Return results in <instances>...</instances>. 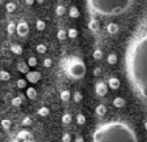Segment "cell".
I'll return each instance as SVG.
<instances>
[{"label": "cell", "mask_w": 147, "mask_h": 142, "mask_svg": "<svg viewBox=\"0 0 147 142\" xmlns=\"http://www.w3.org/2000/svg\"><path fill=\"white\" fill-rule=\"evenodd\" d=\"M126 77L133 90L147 100V31L136 35L125 51Z\"/></svg>", "instance_id": "1"}, {"label": "cell", "mask_w": 147, "mask_h": 142, "mask_svg": "<svg viewBox=\"0 0 147 142\" xmlns=\"http://www.w3.org/2000/svg\"><path fill=\"white\" fill-rule=\"evenodd\" d=\"M92 142H138L133 126L121 120H112L96 126Z\"/></svg>", "instance_id": "2"}, {"label": "cell", "mask_w": 147, "mask_h": 142, "mask_svg": "<svg viewBox=\"0 0 147 142\" xmlns=\"http://www.w3.org/2000/svg\"><path fill=\"white\" fill-rule=\"evenodd\" d=\"M134 0H86V5L92 16H120L131 8Z\"/></svg>", "instance_id": "3"}, {"label": "cell", "mask_w": 147, "mask_h": 142, "mask_svg": "<svg viewBox=\"0 0 147 142\" xmlns=\"http://www.w3.org/2000/svg\"><path fill=\"white\" fill-rule=\"evenodd\" d=\"M63 70L70 80H81L86 74V65L78 56H69L63 62Z\"/></svg>", "instance_id": "4"}, {"label": "cell", "mask_w": 147, "mask_h": 142, "mask_svg": "<svg viewBox=\"0 0 147 142\" xmlns=\"http://www.w3.org/2000/svg\"><path fill=\"white\" fill-rule=\"evenodd\" d=\"M16 33L20 37H26L29 34V25L26 21H20L18 24H16Z\"/></svg>", "instance_id": "5"}, {"label": "cell", "mask_w": 147, "mask_h": 142, "mask_svg": "<svg viewBox=\"0 0 147 142\" xmlns=\"http://www.w3.org/2000/svg\"><path fill=\"white\" fill-rule=\"evenodd\" d=\"M107 91H108V86L106 85V82H98L96 85H95V94L99 95V97H104V95L107 94Z\"/></svg>", "instance_id": "6"}, {"label": "cell", "mask_w": 147, "mask_h": 142, "mask_svg": "<svg viewBox=\"0 0 147 142\" xmlns=\"http://www.w3.org/2000/svg\"><path fill=\"white\" fill-rule=\"evenodd\" d=\"M40 73L39 72H29V73H26V80L28 81H30L31 84H36L39 80H40Z\"/></svg>", "instance_id": "7"}, {"label": "cell", "mask_w": 147, "mask_h": 142, "mask_svg": "<svg viewBox=\"0 0 147 142\" xmlns=\"http://www.w3.org/2000/svg\"><path fill=\"white\" fill-rule=\"evenodd\" d=\"M31 133L28 131H20L17 133V141H25V139H31Z\"/></svg>", "instance_id": "8"}, {"label": "cell", "mask_w": 147, "mask_h": 142, "mask_svg": "<svg viewBox=\"0 0 147 142\" xmlns=\"http://www.w3.org/2000/svg\"><path fill=\"white\" fill-rule=\"evenodd\" d=\"M107 86H109L112 90H117L120 87V80L117 77H111L108 80V85Z\"/></svg>", "instance_id": "9"}, {"label": "cell", "mask_w": 147, "mask_h": 142, "mask_svg": "<svg viewBox=\"0 0 147 142\" xmlns=\"http://www.w3.org/2000/svg\"><path fill=\"white\" fill-rule=\"evenodd\" d=\"M112 103H113V106L116 107V108H122V107H125V104H126V100L121 97H116Z\"/></svg>", "instance_id": "10"}, {"label": "cell", "mask_w": 147, "mask_h": 142, "mask_svg": "<svg viewBox=\"0 0 147 142\" xmlns=\"http://www.w3.org/2000/svg\"><path fill=\"white\" fill-rule=\"evenodd\" d=\"M107 31H108L109 34H117L119 33V25H117L116 22H109L108 25H107Z\"/></svg>", "instance_id": "11"}, {"label": "cell", "mask_w": 147, "mask_h": 142, "mask_svg": "<svg viewBox=\"0 0 147 142\" xmlns=\"http://www.w3.org/2000/svg\"><path fill=\"white\" fill-rule=\"evenodd\" d=\"M17 69H18V72L24 73V74H26V73L30 72V70H29V65L26 64L25 62H20L18 64H17Z\"/></svg>", "instance_id": "12"}, {"label": "cell", "mask_w": 147, "mask_h": 142, "mask_svg": "<svg viewBox=\"0 0 147 142\" xmlns=\"http://www.w3.org/2000/svg\"><path fill=\"white\" fill-rule=\"evenodd\" d=\"M107 112V107L104 106V104H99V106L95 108V114L98 115V116H104Z\"/></svg>", "instance_id": "13"}, {"label": "cell", "mask_w": 147, "mask_h": 142, "mask_svg": "<svg viewBox=\"0 0 147 142\" xmlns=\"http://www.w3.org/2000/svg\"><path fill=\"white\" fill-rule=\"evenodd\" d=\"M11 51L14 55H20V53H22V47H21V45H18V43H13V45L11 46Z\"/></svg>", "instance_id": "14"}, {"label": "cell", "mask_w": 147, "mask_h": 142, "mask_svg": "<svg viewBox=\"0 0 147 142\" xmlns=\"http://www.w3.org/2000/svg\"><path fill=\"white\" fill-rule=\"evenodd\" d=\"M89 29L91 31H96L98 29H99V22H98V20L92 18L90 20V22H89Z\"/></svg>", "instance_id": "15"}, {"label": "cell", "mask_w": 147, "mask_h": 142, "mask_svg": "<svg viewBox=\"0 0 147 142\" xmlns=\"http://www.w3.org/2000/svg\"><path fill=\"white\" fill-rule=\"evenodd\" d=\"M26 97H28L29 99H35L36 98V90L34 89V87H28V90H26Z\"/></svg>", "instance_id": "16"}, {"label": "cell", "mask_w": 147, "mask_h": 142, "mask_svg": "<svg viewBox=\"0 0 147 142\" xmlns=\"http://www.w3.org/2000/svg\"><path fill=\"white\" fill-rule=\"evenodd\" d=\"M69 16L72 17V18H78V17H80V11H78L77 7H70Z\"/></svg>", "instance_id": "17"}, {"label": "cell", "mask_w": 147, "mask_h": 142, "mask_svg": "<svg viewBox=\"0 0 147 142\" xmlns=\"http://www.w3.org/2000/svg\"><path fill=\"white\" fill-rule=\"evenodd\" d=\"M38 115L42 117H46L50 115V108L48 107H40V108L38 110Z\"/></svg>", "instance_id": "18"}, {"label": "cell", "mask_w": 147, "mask_h": 142, "mask_svg": "<svg viewBox=\"0 0 147 142\" xmlns=\"http://www.w3.org/2000/svg\"><path fill=\"white\" fill-rule=\"evenodd\" d=\"M107 62H108V64H111V65H113V64H116L117 63V55L116 53H109L108 55V57H107Z\"/></svg>", "instance_id": "19"}, {"label": "cell", "mask_w": 147, "mask_h": 142, "mask_svg": "<svg viewBox=\"0 0 147 142\" xmlns=\"http://www.w3.org/2000/svg\"><path fill=\"white\" fill-rule=\"evenodd\" d=\"M61 121H63V124H65V125L70 124V123H72V115H69V114H64L63 116H61Z\"/></svg>", "instance_id": "20"}, {"label": "cell", "mask_w": 147, "mask_h": 142, "mask_svg": "<svg viewBox=\"0 0 147 142\" xmlns=\"http://www.w3.org/2000/svg\"><path fill=\"white\" fill-rule=\"evenodd\" d=\"M0 80L1 81H9L11 80V74L7 70H0Z\"/></svg>", "instance_id": "21"}, {"label": "cell", "mask_w": 147, "mask_h": 142, "mask_svg": "<svg viewBox=\"0 0 147 142\" xmlns=\"http://www.w3.org/2000/svg\"><path fill=\"white\" fill-rule=\"evenodd\" d=\"M60 98H61V100L67 102V100L70 99V93L68 91V90H63V91L60 93Z\"/></svg>", "instance_id": "22"}, {"label": "cell", "mask_w": 147, "mask_h": 142, "mask_svg": "<svg viewBox=\"0 0 147 142\" xmlns=\"http://www.w3.org/2000/svg\"><path fill=\"white\" fill-rule=\"evenodd\" d=\"M35 26H36V29H38L39 31H43L46 29V22L43 21V20H38L35 22Z\"/></svg>", "instance_id": "23"}, {"label": "cell", "mask_w": 147, "mask_h": 142, "mask_svg": "<svg viewBox=\"0 0 147 142\" xmlns=\"http://www.w3.org/2000/svg\"><path fill=\"white\" fill-rule=\"evenodd\" d=\"M67 35L69 37V38H72V39H74V38H77V35H78V31L76 30L74 28H70L69 30L67 31Z\"/></svg>", "instance_id": "24"}, {"label": "cell", "mask_w": 147, "mask_h": 142, "mask_svg": "<svg viewBox=\"0 0 147 142\" xmlns=\"http://www.w3.org/2000/svg\"><path fill=\"white\" fill-rule=\"evenodd\" d=\"M21 104H22V98H21V97H14L13 99H12V106L20 107Z\"/></svg>", "instance_id": "25"}, {"label": "cell", "mask_w": 147, "mask_h": 142, "mask_svg": "<svg viewBox=\"0 0 147 142\" xmlns=\"http://www.w3.org/2000/svg\"><path fill=\"white\" fill-rule=\"evenodd\" d=\"M11 126H12V121L9 119H3V120H1V128L9 129Z\"/></svg>", "instance_id": "26"}, {"label": "cell", "mask_w": 147, "mask_h": 142, "mask_svg": "<svg viewBox=\"0 0 147 142\" xmlns=\"http://www.w3.org/2000/svg\"><path fill=\"white\" fill-rule=\"evenodd\" d=\"M26 64L29 65V68L30 67H36V64H38V60H36V57H34V56H31V57H29V60H28V63Z\"/></svg>", "instance_id": "27"}, {"label": "cell", "mask_w": 147, "mask_h": 142, "mask_svg": "<svg viewBox=\"0 0 147 142\" xmlns=\"http://www.w3.org/2000/svg\"><path fill=\"white\" fill-rule=\"evenodd\" d=\"M67 37H68V35H67V31H65V30L60 29V30L57 31V39H59V41H64Z\"/></svg>", "instance_id": "28"}, {"label": "cell", "mask_w": 147, "mask_h": 142, "mask_svg": "<svg viewBox=\"0 0 147 142\" xmlns=\"http://www.w3.org/2000/svg\"><path fill=\"white\" fill-rule=\"evenodd\" d=\"M5 9H7V12H8V13H12V12H14V9H16V4L12 3V1H9V3H7Z\"/></svg>", "instance_id": "29"}, {"label": "cell", "mask_w": 147, "mask_h": 142, "mask_svg": "<svg viewBox=\"0 0 147 142\" xmlns=\"http://www.w3.org/2000/svg\"><path fill=\"white\" fill-rule=\"evenodd\" d=\"M7 31H8V34H13L14 31H16V24L9 22L8 26H7Z\"/></svg>", "instance_id": "30"}, {"label": "cell", "mask_w": 147, "mask_h": 142, "mask_svg": "<svg viewBox=\"0 0 147 142\" xmlns=\"http://www.w3.org/2000/svg\"><path fill=\"white\" fill-rule=\"evenodd\" d=\"M94 59L95 60H100V59L103 57V52H102V50H99V48H96V50L94 51Z\"/></svg>", "instance_id": "31"}, {"label": "cell", "mask_w": 147, "mask_h": 142, "mask_svg": "<svg viewBox=\"0 0 147 142\" xmlns=\"http://www.w3.org/2000/svg\"><path fill=\"white\" fill-rule=\"evenodd\" d=\"M36 51H38L39 53H46V52H47V47H46V45L40 43V45L36 46Z\"/></svg>", "instance_id": "32"}, {"label": "cell", "mask_w": 147, "mask_h": 142, "mask_svg": "<svg viewBox=\"0 0 147 142\" xmlns=\"http://www.w3.org/2000/svg\"><path fill=\"white\" fill-rule=\"evenodd\" d=\"M77 123L80 124V125H83V124L86 123V117L83 116L82 114H78L77 115Z\"/></svg>", "instance_id": "33"}, {"label": "cell", "mask_w": 147, "mask_h": 142, "mask_svg": "<svg viewBox=\"0 0 147 142\" xmlns=\"http://www.w3.org/2000/svg\"><path fill=\"white\" fill-rule=\"evenodd\" d=\"M65 13V7L64 5H57L56 7V14L57 16H63Z\"/></svg>", "instance_id": "34"}, {"label": "cell", "mask_w": 147, "mask_h": 142, "mask_svg": "<svg viewBox=\"0 0 147 142\" xmlns=\"http://www.w3.org/2000/svg\"><path fill=\"white\" fill-rule=\"evenodd\" d=\"M17 87H20V89H24V87H26V80H24V78H20V80H17Z\"/></svg>", "instance_id": "35"}, {"label": "cell", "mask_w": 147, "mask_h": 142, "mask_svg": "<svg viewBox=\"0 0 147 142\" xmlns=\"http://www.w3.org/2000/svg\"><path fill=\"white\" fill-rule=\"evenodd\" d=\"M73 98H74V102H81L82 100V94H81L80 91H74V94H73Z\"/></svg>", "instance_id": "36"}, {"label": "cell", "mask_w": 147, "mask_h": 142, "mask_svg": "<svg viewBox=\"0 0 147 142\" xmlns=\"http://www.w3.org/2000/svg\"><path fill=\"white\" fill-rule=\"evenodd\" d=\"M51 65H52V60H51L50 57H47V59H45V60H43V67L50 68Z\"/></svg>", "instance_id": "37"}, {"label": "cell", "mask_w": 147, "mask_h": 142, "mask_svg": "<svg viewBox=\"0 0 147 142\" xmlns=\"http://www.w3.org/2000/svg\"><path fill=\"white\" fill-rule=\"evenodd\" d=\"M61 139H63V142H70V141H72V137H70L69 133H64Z\"/></svg>", "instance_id": "38"}, {"label": "cell", "mask_w": 147, "mask_h": 142, "mask_svg": "<svg viewBox=\"0 0 147 142\" xmlns=\"http://www.w3.org/2000/svg\"><path fill=\"white\" fill-rule=\"evenodd\" d=\"M31 124V119L30 117H25V119L22 120V125L24 126H28V125H30Z\"/></svg>", "instance_id": "39"}, {"label": "cell", "mask_w": 147, "mask_h": 142, "mask_svg": "<svg viewBox=\"0 0 147 142\" xmlns=\"http://www.w3.org/2000/svg\"><path fill=\"white\" fill-rule=\"evenodd\" d=\"M92 73H94V76H100V73H102V69H100V68H95Z\"/></svg>", "instance_id": "40"}, {"label": "cell", "mask_w": 147, "mask_h": 142, "mask_svg": "<svg viewBox=\"0 0 147 142\" xmlns=\"http://www.w3.org/2000/svg\"><path fill=\"white\" fill-rule=\"evenodd\" d=\"M74 142H85V139H83V138H82V137H81V136H78L77 138L74 139Z\"/></svg>", "instance_id": "41"}, {"label": "cell", "mask_w": 147, "mask_h": 142, "mask_svg": "<svg viewBox=\"0 0 147 142\" xmlns=\"http://www.w3.org/2000/svg\"><path fill=\"white\" fill-rule=\"evenodd\" d=\"M25 3L28 4V5H31L33 3H35V0H25Z\"/></svg>", "instance_id": "42"}, {"label": "cell", "mask_w": 147, "mask_h": 142, "mask_svg": "<svg viewBox=\"0 0 147 142\" xmlns=\"http://www.w3.org/2000/svg\"><path fill=\"white\" fill-rule=\"evenodd\" d=\"M21 142H34V139H25V141H21Z\"/></svg>", "instance_id": "43"}, {"label": "cell", "mask_w": 147, "mask_h": 142, "mask_svg": "<svg viewBox=\"0 0 147 142\" xmlns=\"http://www.w3.org/2000/svg\"><path fill=\"white\" fill-rule=\"evenodd\" d=\"M35 1H36V3H40V4L45 3V0H35Z\"/></svg>", "instance_id": "44"}, {"label": "cell", "mask_w": 147, "mask_h": 142, "mask_svg": "<svg viewBox=\"0 0 147 142\" xmlns=\"http://www.w3.org/2000/svg\"><path fill=\"white\" fill-rule=\"evenodd\" d=\"M144 129H146V131H147V121H146V123H144Z\"/></svg>", "instance_id": "45"}, {"label": "cell", "mask_w": 147, "mask_h": 142, "mask_svg": "<svg viewBox=\"0 0 147 142\" xmlns=\"http://www.w3.org/2000/svg\"><path fill=\"white\" fill-rule=\"evenodd\" d=\"M12 142H18V141H17V139H14V141H12Z\"/></svg>", "instance_id": "46"}, {"label": "cell", "mask_w": 147, "mask_h": 142, "mask_svg": "<svg viewBox=\"0 0 147 142\" xmlns=\"http://www.w3.org/2000/svg\"><path fill=\"white\" fill-rule=\"evenodd\" d=\"M46 142H51V141H46Z\"/></svg>", "instance_id": "47"}]
</instances>
